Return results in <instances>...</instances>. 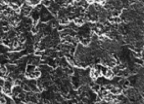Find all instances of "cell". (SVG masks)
Here are the masks:
<instances>
[{"instance_id": "cell-1", "label": "cell", "mask_w": 144, "mask_h": 104, "mask_svg": "<svg viewBox=\"0 0 144 104\" xmlns=\"http://www.w3.org/2000/svg\"><path fill=\"white\" fill-rule=\"evenodd\" d=\"M11 91H12V95H14V96H18L19 93L23 92V90H22V88L20 86H13Z\"/></svg>"}, {"instance_id": "cell-2", "label": "cell", "mask_w": 144, "mask_h": 104, "mask_svg": "<svg viewBox=\"0 0 144 104\" xmlns=\"http://www.w3.org/2000/svg\"><path fill=\"white\" fill-rule=\"evenodd\" d=\"M6 66V68H7V72H8V74L9 73H13L16 69H17V65L16 64H14V63H11V64H6L5 65Z\"/></svg>"}, {"instance_id": "cell-3", "label": "cell", "mask_w": 144, "mask_h": 104, "mask_svg": "<svg viewBox=\"0 0 144 104\" xmlns=\"http://www.w3.org/2000/svg\"><path fill=\"white\" fill-rule=\"evenodd\" d=\"M36 68H37V66H35V65H33V64H27V65H26V70H25V72H26V73H32L33 71L36 70Z\"/></svg>"}, {"instance_id": "cell-4", "label": "cell", "mask_w": 144, "mask_h": 104, "mask_svg": "<svg viewBox=\"0 0 144 104\" xmlns=\"http://www.w3.org/2000/svg\"><path fill=\"white\" fill-rule=\"evenodd\" d=\"M41 3V1L40 0H29V1H27V4L30 6V7H32V8H35L37 5H39Z\"/></svg>"}, {"instance_id": "cell-5", "label": "cell", "mask_w": 144, "mask_h": 104, "mask_svg": "<svg viewBox=\"0 0 144 104\" xmlns=\"http://www.w3.org/2000/svg\"><path fill=\"white\" fill-rule=\"evenodd\" d=\"M1 92L3 95H7V96H12V91L11 89H6V88H2L1 89Z\"/></svg>"}, {"instance_id": "cell-6", "label": "cell", "mask_w": 144, "mask_h": 104, "mask_svg": "<svg viewBox=\"0 0 144 104\" xmlns=\"http://www.w3.org/2000/svg\"><path fill=\"white\" fill-rule=\"evenodd\" d=\"M30 32H31V34L34 36V35H36L38 32H39V28H38V26H31L30 27Z\"/></svg>"}, {"instance_id": "cell-7", "label": "cell", "mask_w": 144, "mask_h": 104, "mask_svg": "<svg viewBox=\"0 0 144 104\" xmlns=\"http://www.w3.org/2000/svg\"><path fill=\"white\" fill-rule=\"evenodd\" d=\"M51 3H52V1H49V0H42V1H41V5H42L43 7H45V8H47V9L50 7Z\"/></svg>"}, {"instance_id": "cell-8", "label": "cell", "mask_w": 144, "mask_h": 104, "mask_svg": "<svg viewBox=\"0 0 144 104\" xmlns=\"http://www.w3.org/2000/svg\"><path fill=\"white\" fill-rule=\"evenodd\" d=\"M2 88L12 89V88H13V83H12V82H9L8 80H5V82H4V86H3Z\"/></svg>"}, {"instance_id": "cell-9", "label": "cell", "mask_w": 144, "mask_h": 104, "mask_svg": "<svg viewBox=\"0 0 144 104\" xmlns=\"http://www.w3.org/2000/svg\"><path fill=\"white\" fill-rule=\"evenodd\" d=\"M6 103H7V98L4 95H2L0 97V104H6Z\"/></svg>"}]
</instances>
